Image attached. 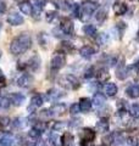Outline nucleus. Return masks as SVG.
<instances>
[{
	"label": "nucleus",
	"mask_w": 139,
	"mask_h": 146,
	"mask_svg": "<svg viewBox=\"0 0 139 146\" xmlns=\"http://www.w3.org/2000/svg\"><path fill=\"white\" fill-rule=\"evenodd\" d=\"M20 10L22 13H25V15H32V11H33V6L31 5L28 1H22L20 3Z\"/></svg>",
	"instance_id": "5701e85b"
},
{
	"label": "nucleus",
	"mask_w": 139,
	"mask_h": 146,
	"mask_svg": "<svg viewBox=\"0 0 139 146\" xmlns=\"http://www.w3.org/2000/svg\"><path fill=\"white\" fill-rule=\"evenodd\" d=\"M0 56H1V51H0Z\"/></svg>",
	"instance_id": "8fccbe9b"
},
{
	"label": "nucleus",
	"mask_w": 139,
	"mask_h": 146,
	"mask_svg": "<svg viewBox=\"0 0 139 146\" xmlns=\"http://www.w3.org/2000/svg\"><path fill=\"white\" fill-rule=\"evenodd\" d=\"M61 46L63 49V51H66V52H71L73 50V44H71L70 42H62Z\"/></svg>",
	"instance_id": "a19ab883"
},
{
	"label": "nucleus",
	"mask_w": 139,
	"mask_h": 146,
	"mask_svg": "<svg viewBox=\"0 0 139 146\" xmlns=\"http://www.w3.org/2000/svg\"><path fill=\"white\" fill-rule=\"evenodd\" d=\"M104 91L105 94L108 95V96H115L116 94H117V85L115 83H106L104 85Z\"/></svg>",
	"instance_id": "6ab92c4d"
},
{
	"label": "nucleus",
	"mask_w": 139,
	"mask_h": 146,
	"mask_svg": "<svg viewBox=\"0 0 139 146\" xmlns=\"http://www.w3.org/2000/svg\"><path fill=\"white\" fill-rule=\"evenodd\" d=\"M62 95L63 94L57 89H51V90H49V93H48V96L50 100H57L59 98H61Z\"/></svg>",
	"instance_id": "c756f323"
},
{
	"label": "nucleus",
	"mask_w": 139,
	"mask_h": 146,
	"mask_svg": "<svg viewBox=\"0 0 139 146\" xmlns=\"http://www.w3.org/2000/svg\"><path fill=\"white\" fill-rule=\"evenodd\" d=\"M50 65H51L53 70H60V68H62L66 65V57H65L63 52H55L54 56L51 57Z\"/></svg>",
	"instance_id": "20e7f679"
},
{
	"label": "nucleus",
	"mask_w": 139,
	"mask_h": 146,
	"mask_svg": "<svg viewBox=\"0 0 139 146\" xmlns=\"http://www.w3.org/2000/svg\"><path fill=\"white\" fill-rule=\"evenodd\" d=\"M96 77H98L99 82H103L104 83V82H106L110 78V73L106 68H100V70L98 71V73H96Z\"/></svg>",
	"instance_id": "393cba45"
},
{
	"label": "nucleus",
	"mask_w": 139,
	"mask_h": 146,
	"mask_svg": "<svg viewBox=\"0 0 139 146\" xmlns=\"http://www.w3.org/2000/svg\"><path fill=\"white\" fill-rule=\"evenodd\" d=\"M25 125H26L25 118H21V117L15 118V121H13V128H16V129H22Z\"/></svg>",
	"instance_id": "7c9ffc66"
},
{
	"label": "nucleus",
	"mask_w": 139,
	"mask_h": 146,
	"mask_svg": "<svg viewBox=\"0 0 139 146\" xmlns=\"http://www.w3.org/2000/svg\"><path fill=\"white\" fill-rule=\"evenodd\" d=\"M60 28L63 32V34H67V35H72L73 34V31H75V26H73V22L70 20V18H63L62 22H61V26Z\"/></svg>",
	"instance_id": "0eeeda50"
},
{
	"label": "nucleus",
	"mask_w": 139,
	"mask_h": 146,
	"mask_svg": "<svg viewBox=\"0 0 139 146\" xmlns=\"http://www.w3.org/2000/svg\"><path fill=\"white\" fill-rule=\"evenodd\" d=\"M127 10H128V7H127L126 4H123V3H117L114 6V12H115L116 16H122V15H124V13L127 12Z\"/></svg>",
	"instance_id": "aec40b11"
},
{
	"label": "nucleus",
	"mask_w": 139,
	"mask_h": 146,
	"mask_svg": "<svg viewBox=\"0 0 139 146\" xmlns=\"http://www.w3.org/2000/svg\"><path fill=\"white\" fill-rule=\"evenodd\" d=\"M65 128H66V123H63V122H54V124H53L54 131H62Z\"/></svg>",
	"instance_id": "72a5a7b5"
},
{
	"label": "nucleus",
	"mask_w": 139,
	"mask_h": 146,
	"mask_svg": "<svg viewBox=\"0 0 139 146\" xmlns=\"http://www.w3.org/2000/svg\"><path fill=\"white\" fill-rule=\"evenodd\" d=\"M56 17H57L56 11H48V12L45 13V20L48 21V22H53Z\"/></svg>",
	"instance_id": "c9c22d12"
},
{
	"label": "nucleus",
	"mask_w": 139,
	"mask_h": 146,
	"mask_svg": "<svg viewBox=\"0 0 139 146\" xmlns=\"http://www.w3.org/2000/svg\"><path fill=\"white\" fill-rule=\"evenodd\" d=\"M38 42H39L41 48H46V46H48L49 38H48V35H46V33H39V35H38Z\"/></svg>",
	"instance_id": "c85d7f7f"
},
{
	"label": "nucleus",
	"mask_w": 139,
	"mask_h": 146,
	"mask_svg": "<svg viewBox=\"0 0 139 146\" xmlns=\"http://www.w3.org/2000/svg\"><path fill=\"white\" fill-rule=\"evenodd\" d=\"M6 21H7V23L11 25V26H21L23 23V17L18 12L11 11L10 13H9Z\"/></svg>",
	"instance_id": "39448f33"
},
{
	"label": "nucleus",
	"mask_w": 139,
	"mask_h": 146,
	"mask_svg": "<svg viewBox=\"0 0 139 146\" xmlns=\"http://www.w3.org/2000/svg\"><path fill=\"white\" fill-rule=\"evenodd\" d=\"M66 110V105L65 104H55L54 106H51L50 111L53 112V115H62Z\"/></svg>",
	"instance_id": "b1692460"
},
{
	"label": "nucleus",
	"mask_w": 139,
	"mask_h": 146,
	"mask_svg": "<svg viewBox=\"0 0 139 146\" xmlns=\"http://www.w3.org/2000/svg\"><path fill=\"white\" fill-rule=\"evenodd\" d=\"M126 94L132 99L139 98V84H132L126 89Z\"/></svg>",
	"instance_id": "2eb2a0df"
},
{
	"label": "nucleus",
	"mask_w": 139,
	"mask_h": 146,
	"mask_svg": "<svg viewBox=\"0 0 139 146\" xmlns=\"http://www.w3.org/2000/svg\"><path fill=\"white\" fill-rule=\"evenodd\" d=\"M80 54L82 57L87 58V60H89V58H92L93 56H94L95 54V49L90 46V45H84V46H82L81 50H80Z\"/></svg>",
	"instance_id": "1a4fd4ad"
},
{
	"label": "nucleus",
	"mask_w": 139,
	"mask_h": 146,
	"mask_svg": "<svg viewBox=\"0 0 139 146\" xmlns=\"http://www.w3.org/2000/svg\"><path fill=\"white\" fill-rule=\"evenodd\" d=\"M5 10H6V6H5V4L0 1V13H4V12H5Z\"/></svg>",
	"instance_id": "09e8293b"
},
{
	"label": "nucleus",
	"mask_w": 139,
	"mask_h": 146,
	"mask_svg": "<svg viewBox=\"0 0 139 146\" xmlns=\"http://www.w3.org/2000/svg\"><path fill=\"white\" fill-rule=\"evenodd\" d=\"M61 141H62L61 144L63 146H75V136H73V134L70 133V131L63 133L62 138H61Z\"/></svg>",
	"instance_id": "4468645a"
},
{
	"label": "nucleus",
	"mask_w": 139,
	"mask_h": 146,
	"mask_svg": "<svg viewBox=\"0 0 139 146\" xmlns=\"http://www.w3.org/2000/svg\"><path fill=\"white\" fill-rule=\"evenodd\" d=\"M13 145V136L10 133L4 134L0 138V146H12Z\"/></svg>",
	"instance_id": "412c9836"
},
{
	"label": "nucleus",
	"mask_w": 139,
	"mask_h": 146,
	"mask_svg": "<svg viewBox=\"0 0 139 146\" xmlns=\"http://www.w3.org/2000/svg\"><path fill=\"white\" fill-rule=\"evenodd\" d=\"M117 63L118 65H117V70H116V77L118 79H126L129 74V70L124 65V60L122 58V61H120Z\"/></svg>",
	"instance_id": "423d86ee"
},
{
	"label": "nucleus",
	"mask_w": 139,
	"mask_h": 146,
	"mask_svg": "<svg viewBox=\"0 0 139 146\" xmlns=\"http://www.w3.org/2000/svg\"><path fill=\"white\" fill-rule=\"evenodd\" d=\"M108 17V9L106 7H100L96 10V13H95V20L98 23H103V22L106 20Z\"/></svg>",
	"instance_id": "a211bd4d"
},
{
	"label": "nucleus",
	"mask_w": 139,
	"mask_h": 146,
	"mask_svg": "<svg viewBox=\"0 0 139 146\" xmlns=\"http://www.w3.org/2000/svg\"><path fill=\"white\" fill-rule=\"evenodd\" d=\"M22 1H25V0H22Z\"/></svg>",
	"instance_id": "603ef678"
},
{
	"label": "nucleus",
	"mask_w": 139,
	"mask_h": 146,
	"mask_svg": "<svg viewBox=\"0 0 139 146\" xmlns=\"http://www.w3.org/2000/svg\"><path fill=\"white\" fill-rule=\"evenodd\" d=\"M43 98H41V95L37 94L34 95L33 98H32V102H31V106L28 107V112H34V110L37 107H40L41 105H43Z\"/></svg>",
	"instance_id": "9b49d317"
},
{
	"label": "nucleus",
	"mask_w": 139,
	"mask_h": 146,
	"mask_svg": "<svg viewBox=\"0 0 139 146\" xmlns=\"http://www.w3.org/2000/svg\"><path fill=\"white\" fill-rule=\"evenodd\" d=\"M25 100H26V96L23 94L21 93H13L11 95V98H10V101L11 104H13L15 106H22L23 102H25Z\"/></svg>",
	"instance_id": "ddd939ff"
},
{
	"label": "nucleus",
	"mask_w": 139,
	"mask_h": 146,
	"mask_svg": "<svg viewBox=\"0 0 139 146\" xmlns=\"http://www.w3.org/2000/svg\"><path fill=\"white\" fill-rule=\"evenodd\" d=\"M95 74V71H94V68L93 67H90L89 70H87V72H86V74H84V77L86 78H92L93 76Z\"/></svg>",
	"instance_id": "c03bdc74"
},
{
	"label": "nucleus",
	"mask_w": 139,
	"mask_h": 146,
	"mask_svg": "<svg viewBox=\"0 0 139 146\" xmlns=\"http://www.w3.org/2000/svg\"><path fill=\"white\" fill-rule=\"evenodd\" d=\"M114 141H115V134L110 133V134H108L106 136H104V139H103V144H104L105 146H111V145H112Z\"/></svg>",
	"instance_id": "2f4dec72"
},
{
	"label": "nucleus",
	"mask_w": 139,
	"mask_h": 146,
	"mask_svg": "<svg viewBox=\"0 0 139 146\" xmlns=\"http://www.w3.org/2000/svg\"><path fill=\"white\" fill-rule=\"evenodd\" d=\"M71 10H72L73 17H80V13H81V5L80 4H73L71 6Z\"/></svg>",
	"instance_id": "f704fd0d"
},
{
	"label": "nucleus",
	"mask_w": 139,
	"mask_h": 146,
	"mask_svg": "<svg viewBox=\"0 0 139 146\" xmlns=\"http://www.w3.org/2000/svg\"><path fill=\"white\" fill-rule=\"evenodd\" d=\"M70 111H71L72 115H77V113L81 112V107H80V104H73L71 108H70Z\"/></svg>",
	"instance_id": "37998d69"
},
{
	"label": "nucleus",
	"mask_w": 139,
	"mask_h": 146,
	"mask_svg": "<svg viewBox=\"0 0 139 146\" xmlns=\"http://www.w3.org/2000/svg\"><path fill=\"white\" fill-rule=\"evenodd\" d=\"M81 138L83 141H87V143H92L95 138V131H93L90 128H86V129L82 130L81 133Z\"/></svg>",
	"instance_id": "f8f14e48"
},
{
	"label": "nucleus",
	"mask_w": 139,
	"mask_h": 146,
	"mask_svg": "<svg viewBox=\"0 0 139 146\" xmlns=\"http://www.w3.org/2000/svg\"><path fill=\"white\" fill-rule=\"evenodd\" d=\"M32 83H33V77L31 74H27V73L22 74L20 78L17 79V85L21 86V88H29Z\"/></svg>",
	"instance_id": "6e6552de"
},
{
	"label": "nucleus",
	"mask_w": 139,
	"mask_h": 146,
	"mask_svg": "<svg viewBox=\"0 0 139 146\" xmlns=\"http://www.w3.org/2000/svg\"><path fill=\"white\" fill-rule=\"evenodd\" d=\"M10 99L7 98H0V108H9V106H10Z\"/></svg>",
	"instance_id": "ea45409f"
},
{
	"label": "nucleus",
	"mask_w": 139,
	"mask_h": 146,
	"mask_svg": "<svg viewBox=\"0 0 139 146\" xmlns=\"http://www.w3.org/2000/svg\"><path fill=\"white\" fill-rule=\"evenodd\" d=\"M31 46H32V38L29 36V34L21 33L11 42L10 51L13 55H21L23 52H26Z\"/></svg>",
	"instance_id": "f257e3e1"
},
{
	"label": "nucleus",
	"mask_w": 139,
	"mask_h": 146,
	"mask_svg": "<svg viewBox=\"0 0 139 146\" xmlns=\"http://www.w3.org/2000/svg\"><path fill=\"white\" fill-rule=\"evenodd\" d=\"M82 31L84 32V34L88 35V36H94L96 34V27L93 26V25H86V26H83Z\"/></svg>",
	"instance_id": "a878e982"
},
{
	"label": "nucleus",
	"mask_w": 139,
	"mask_h": 146,
	"mask_svg": "<svg viewBox=\"0 0 139 146\" xmlns=\"http://www.w3.org/2000/svg\"><path fill=\"white\" fill-rule=\"evenodd\" d=\"M60 141H61V138H60V136L56 133H51V134H50V136H49V143L51 144L53 146H60V145H61Z\"/></svg>",
	"instance_id": "cd10ccee"
},
{
	"label": "nucleus",
	"mask_w": 139,
	"mask_h": 146,
	"mask_svg": "<svg viewBox=\"0 0 139 146\" xmlns=\"http://www.w3.org/2000/svg\"><path fill=\"white\" fill-rule=\"evenodd\" d=\"M59 84L63 86L65 89H68V90H76L80 88V80H78L77 77L72 76V74H66L61 77V78L59 79Z\"/></svg>",
	"instance_id": "7ed1b4c3"
},
{
	"label": "nucleus",
	"mask_w": 139,
	"mask_h": 146,
	"mask_svg": "<svg viewBox=\"0 0 139 146\" xmlns=\"http://www.w3.org/2000/svg\"><path fill=\"white\" fill-rule=\"evenodd\" d=\"M138 36H139V32H138Z\"/></svg>",
	"instance_id": "3c124183"
},
{
	"label": "nucleus",
	"mask_w": 139,
	"mask_h": 146,
	"mask_svg": "<svg viewBox=\"0 0 139 146\" xmlns=\"http://www.w3.org/2000/svg\"><path fill=\"white\" fill-rule=\"evenodd\" d=\"M34 129H37L39 133H43V131L46 129V124L44 122H35L34 123Z\"/></svg>",
	"instance_id": "4c0bfd02"
},
{
	"label": "nucleus",
	"mask_w": 139,
	"mask_h": 146,
	"mask_svg": "<svg viewBox=\"0 0 139 146\" xmlns=\"http://www.w3.org/2000/svg\"><path fill=\"white\" fill-rule=\"evenodd\" d=\"M46 4H48V0H33V7L39 9V10H43L46 6Z\"/></svg>",
	"instance_id": "473e14b6"
},
{
	"label": "nucleus",
	"mask_w": 139,
	"mask_h": 146,
	"mask_svg": "<svg viewBox=\"0 0 139 146\" xmlns=\"http://www.w3.org/2000/svg\"><path fill=\"white\" fill-rule=\"evenodd\" d=\"M28 67L31 68V71H33V72H37L40 68V57L38 54H34L33 56L29 58Z\"/></svg>",
	"instance_id": "9d476101"
},
{
	"label": "nucleus",
	"mask_w": 139,
	"mask_h": 146,
	"mask_svg": "<svg viewBox=\"0 0 139 146\" xmlns=\"http://www.w3.org/2000/svg\"><path fill=\"white\" fill-rule=\"evenodd\" d=\"M98 10V5L96 3L92 1V0H87L81 5V13H80V18L83 22H87L90 20L92 15Z\"/></svg>",
	"instance_id": "f03ea898"
},
{
	"label": "nucleus",
	"mask_w": 139,
	"mask_h": 146,
	"mask_svg": "<svg viewBox=\"0 0 139 146\" xmlns=\"http://www.w3.org/2000/svg\"><path fill=\"white\" fill-rule=\"evenodd\" d=\"M70 125L72 128H77L78 125H81V119H76V121H72V123H70Z\"/></svg>",
	"instance_id": "49530a36"
},
{
	"label": "nucleus",
	"mask_w": 139,
	"mask_h": 146,
	"mask_svg": "<svg viewBox=\"0 0 139 146\" xmlns=\"http://www.w3.org/2000/svg\"><path fill=\"white\" fill-rule=\"evenodd\" d=\"M105 102H106V98H105L104 94H101V93H95L94 94V96H93V104H94V106L101 107V106L105 105Z\"/></svg>",
	"instance_id": "dca6fc26"
},
{
	"label": "nucleus",
	"mask_w": 139,
	"mask_h": 146,
	"mask_svg": "<svg viewBox=\"0 0 139 146\" xmlns=\"http://www.w3.org/2000/svg\"><path fill=\"white\" fill-rule=\"evenodd\" d=\"M4 83H5V76H4L1 68H0V84H4Z\"/></svg>",
	"instance_id": "de8ad7c7"
},
{
	"label": "nucleus",
	"mask_w": 139,
	"mask_h": 146,
	"mask_svg": "<svg viewBox=\"0 0 139 146\" xmlns=\"http://www.w3.org/2000/svg\"><path fill=\"white\" fill-rule=\"evenodd\" d=\"M129 113H131L132 117L139 118V105H133V106L129 108Z\"/></svg>",
	"instance_id": "e433bc0d"
},
{
	"label": "nucleus",
	"mask_w": 139,
	"mask_h": 146,
	"mask_svg": "<svg viewBox=\"0 0 139 146\" xmlns=\"http://www.w3.org/2000/svg\"><path fill=\"white\" fill-rule=\"evenodd\" d=\"M131 1H132V0H131Z\"/></svg>",
	"instance_id": "864d4df0"
},
{
	"label": "nucleus",
	"mask_w": 139,
	"mask_h": 146,
	"mask_svg": "<svg viewBox=\"0 0 139 146\" xmlns=\"http://www.w3.org/2000/svg\"><path fill=\"white\" fill-rule=\"evenodd\" d=\"M109 121L106 119V118H101V119H99V122L96 123V127L95 129L100 131V133H106V131H109Z\"/></svg>",
	"instance_id": "f3484780"
},
{
	"label": "nucleus",
	"mask_w": 139,
	"mask_h": 146,
	"mask_svg": "<svg viewBox=\"0 0 139 146\" xmlns=\"http://www.w3.org/2000/svg\"><path fill=\"white\" fill-rule=\"evenodd\" d=\"M10 124V118L6 116H0V127H7Z\"/></svg>",
	"instance_id": "79ce46f5"
},
{
	"label": "nucleus",
	"mask_w": 139,
	"mask_h": 146,
	"mask_svg": "<svg viewBox=\"0 0 139 146\" xmlns=\"http://www.w3.org/2000/svg\"><path fill=\"white\" fill-rule=\"evenodd\" d=\"M80 107H81V111L89 112L92 108V100H89L88 98H82L80 100Z\"/></svg>",
	"instance_id": "4be33fe9"
},
{
	"label": "nucleus",
	"mask_w": 139,
	"mask_h": 146,
	"mask_svg": "<svg viewBox=\"0 0 139 146\" xmlns=\"http://www.w3.org/2000/svg\"><path fill=\"white\" fill-rule=\"evenodd\" d=\"M40 134L41 133H39L37 129H32V130H29V133H28V136L31 139H33V140H39V138H40Z\"/></svg>",
	"instance_id": "58836bf2"
},
{
	"label": "nucleus",
	"mask_w": 139,
	"mask_h": 146,
	"mask_svg": "<svg viewBox=\"0 0 139 146\" xmlns=\"http://www.w3.org/2000/svg\"><path fill=\"white\" fill-rule=\"evenodd\" d=\"M109 40H110V36L108 33H105V32L100 33L98 36H96V42H98L99 45H106L109 43Z\"/></svg>",
	"instance_id": "bb28decb"
},
{
	"label": "nucleus",
	"mask_w": 139,
	"mask_h": 146,
	"mask_svg": "<svg viewBox=\"0 0 139 146\" xmlns=\"http://www.w3.org/2000/svg\"><path fill=\"white\" fill-rule=\"evenodd\" d=\"M53 33L55 34V36L60 38V36H61V34H63V32L61 31V28H55V29H53Z\"/></svg>",
	"instance_id": "a18cd8bd"
}]
</instances>
